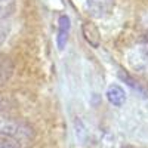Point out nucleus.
Masks as SVG:
<instances>
[{
  "instance_id": "423d86ee",
  "label": "nucleus",
  "mask_w": 148,
  "mask_h": 148,
  "mask_svg": "<svg viewBox=\"0 0 148 148\" xmlns=\"http://www.w3.org/2000/svg\"><path fill=\"white\" fill-rule=\"evenodd\" d=\"M83 36H84V39L88 40V43L92 45L93 47L99 46V43H101L99 31H98V28L93 25V24L84 22V25H83Z\"/></svg>"
},
{
  "instance_id": "1a4fd4ad",
  "label": "nucleus",
  "mask_w": 148,
  "mask_h": 148,
  "mask_svg": "<svg viewBox=\"0 0 148 148\" xmlns=\"http://www.w3.org/2000/svg\"><path fill=\"white\" fill-rule=\"evenodd\" d=\"M9 34V25L6 24V21H0V45H2Z\"/></svg>"
},
{
  "instance_id": "f257e3e1",
  "label": "nucleus",
  "mask_w": 148,
  "mask_h": 148,
  "mask_svg": "<svg viewBox=\"0 0 148 148\" xmlns=\"http://www.w3.org/2000/svg\"><path fill=\"white\" fill-rule=\"evenodd\" d=\"M31 136V129L22 121L2 117L0 116V141H12L19 145V142L28 141Z\"/></svg>"
},
{
  "instance_id": "6e6552de",
  "label": "nucleus",
  "mask_w": 148,
  "mask_h": 148,
  "mask_svg": "<svg viewBox=\"0 0 148 148\" xmlns=\"http://www.w3.org/2000/svg\"><path fill=\"white\" fill-rule=\"evenodd\" d=\"M12 74V64L6 58H0V84H3Z\"/></svg>"
},
{
  "instance_id": "20e7f679",
  "label": "nucleus",
  "mask_w": 148,
  "mask_h": 148,
  "mask_svg": "<svg viewBox=\"0 0 148 148\" xmlns=\"http://www.w3.org/2000/svg\"><path fill=\"white\" fill-rule=\"evenodd\" d=\"M58 36H56V45H58V49L62 51L67 45V40H68V34H70V18L67 15H61L59 16V21H58Z\"/></svg>"
},
{
  "instance_id": "f03ea898",
  "label": "nucleus",
  "mask_w": 148,
  "mask_h": 148,
  "mask_svg": "<svg viewBox=\"0 0 148 148\" xmlns=\"http://www.w3.org/2000/svg\"><path fill=\"white\" fill-rule=\"evenodd\" d=\"M127 62L135 71L148 77V37L138 40L127 51Z\"/></svg>"
},
{
  "instance_id": "0eeeda50",
  "label": "nucleus",
  "mask_w": 148,
  "mask_h": 148,
  "mask_svg": "<svg viewBox=\"0 0 148 148\" xmlns=\"http://www.w3.org/2000/svg\"><path fill=\"white\" fill-rule=\"evenodd\" d=\"M15 10V0H0V21H6Z\"/></svg>"
},
{
  "instance_id": "39448f33",
  "label": "nucleus",
  "mask_w": 148,
  "mask_h": 148,
  "mask_svg": "<svg viewBox=\"0 0 148 148\" xmlns=\"http://www.w3.org/2000/svg\"><path fill=\"white\" fill-rule=\"evenodd\" d=\"M107 99L111 105L114 107H121L126 102V93L123 90L121 86L119 84H111L107 90Z\"/></svg>"
},
{
  "instance_id": "7ed1b4c3",
  "label": "nucleus",
  "mask_w": 148,
  "mask_h": 148,
  "mask_svg": "<svg viewBox=\"0 0 148 148\" xmlns=\"http://www.w3.org/2000/svg\"><path fill=\"white\" fill-rule=\"evenodd\" d=\"M86 3H88V9L93 16L104 18L111 14L116 0H86Z\"/></svg>"
},
{
  "instance_id": "9d476101",
  "label": "nucleus",
  "mask_w": 148,
  "mask_h": 148,
  "mask_svg": "<svg viewBox=\"0 0 148 148\" xmlns=\"http://www.w3.org/2000/svg\"><path fill=\"white\" fill-rule=\"evenodd\" d=\"M0 148H19V145L12 141H0Z\"/></svg>"
}]
</instances>
